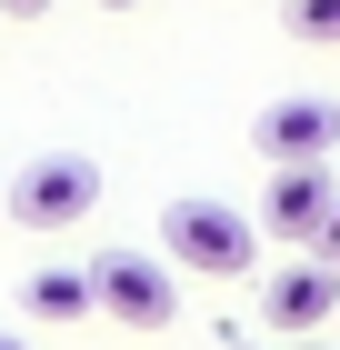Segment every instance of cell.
I'll list each match as a JSON object with an SVG mask.
<instances>
[{"mask_svg": "<svg viewBox=\"0 0 340 350\" xmlns=\"http://www.w3.org/2000/svg\"><path fill=\"white\" fill-rule=\"evenodd\" d=\"M160 260L200 270V280H250V270H261V230H250V211H231V200H170V211H160Z\"/></svg>", "mask_w": 340, "mask_h": 350, "instance_id": "6da1fadb", "label": "cell"}, {"mask_svg": "<svg viewBox=\"0 0 340 350\" xmlns=\"http://www.w3.org/2000/svg\"><path fill=\"white\" fill-rule=\"evenodd\" d=\"M90 211H101V161L90 150H30L10 170V220L21 230H70Z\"/></svg>", "mask_w": 340, "mask_h": 350, "instance_id": "7a4b0ae2", "label": "cell"}, {"mask_svg": "<svg viewBox=\"0 0 340 350\" xmlns=\"http://www.w3.org/2000/svg\"><path fill=\"white\" fill-rule=\"evenodd\" d=\"M90 291H101V321H120V330H170L181 321V270L160 250H101Z\"/></svg>", "mask_w": 340, "mask_h": 350, "instance_id": "3957f363", "label": "cell"}, {"mask_svg": "<svg viewBox=\"0 0 340 350\" xmlns=\"http://www.w3.org/2000/svg\"><path fill=\"white\" fill-rule=\"evenodd\" d=\"M250 140H261L270 170L330 161V150H340V100H330V90H290V100H270L261 120H250Z\"/></svg>", "mask_w": 340, "mask_h": 350, "instance_id": "277c9868", "label": "cell"}, {"mask_svg": "<svg viewBox=\"0 0 340 350\" xmlns=\"http://www.w3.org/2000/svg\"><path fill=\"white\" fill-rule=\"evenodd\" d=\"M330 211H340V180H330V161L270 170V190H261V230H270V241H290V250H320Z\"/></svg>", "mask_w": 340, "mask_h": 350, "instance_id": "5b68a950", "label": "cell"}, {"mask_svg": "<svg viewBox=\"0 0 340 350\" xmlns=\"http://www.w3.org/2000/svg\"><path fill=\"white\" fill-rule=\"evenodd\" d=\"M261 321L290 330V340H320V330L340 321V270L320 260V250L290 260V270H270V280H261Z\"/></svg>", "mask_w": 340, "mask_h": 350, "instance_id": "8992f818", "label": "cell"}, {"mask_svg": "<svg viewBox=\"0 0 340 350\" xmlns=\"http://www.w3.org/2000/svg\"><path fill=\"white\" fill-rule=\"evenodd\" d=\"M101 310V291H90V270H30L21 280V321H40V330H70V321H90Z\"/></svg>", "mask_w": 340, "mask_h": 350, "instance_id": "52a82bcc", "label": "cell"}, {"mask_svg": "<svg viewBox=\"0 0 340 350\" xmlns=\"http://www.w3.org/2000/svg\"><path fill=\"white\" fill-rule=\"evenodd\" d=\"M290 40H320V51H340V0H280Z\"/></svg>", "mask_w": 340, "mask_h": 350, "instance_id": "ba28073f", "label": "cell"}, {"mask_svg": "<svg viewBox=\"0 0 340 350\" xmlns=\"http://www.w3.org/2000/svg\"><path fill=\"white\" fill-rule=\"evenodd\" d=\"M320 260H330V270H340V211H330V230H320Z\"/></svg>", "mask_w": 340, "mask_h": 350, "instance_id": "9c48e42d", "label": "cell"}, {"mask_svg": "<svg viewBox=\"0 0 340 350\" xmlns=\"http://www.w3.org/2000/svg\"><path fill=\"white\" fill-rule=\"evenodd\" d=\"M0 10H10V21H40V10H51V0H0Z\"/></svg>", "mask_w": 340, "mask_h": 350, "instance_id": "30bf717a", "label": "cell"}, {"mask_svg": "<svg viewBox=\"0 0 340 350\" xmlns=\"http://www.w3.org/2000/svg\"><path fill=\"white\" fill-rule=\"evenodd\" d=\"M0 350H30V340H21V330H0Z\"/></svg>", "mask_w": 340, "mask_h": 350, "instance_id": "8fae6325", "label": "cell"}, {"mask_svg": "<svg viewBox=\"0 0 340 350\" xmlns=\"http://www.w3.org/2000/svg\"><path fill=\"white\" fill-rule=\"evenodd\" d=\"M101 10H131V0H101Z\"/></svg>", "mask_w": 340, "mask_h": 350, "instance_id": "7c38bea8", "label": "cell"}, {"mask_svg": "<svg viewBox=\"0 0 340 350\" xmlns=\"http://www.w3.org/2000/svg\"><path fill=\"white\" fill-rule=\"evenodd\" d=\"M300 350H330V340H300Z\"/></svg>", "mask_w": 340, "mask_h": 350, "instance_id": "4fadbf2b", "label": "cell"}, {"mask_svg": "<svg viewBox=\"0 0 340 350\" xmlns=\"http://www.w3.org/2000/svg\"><path fill=\"white\" fill-rule=\"evenodd\" d=\"M231 350H250V340H231Z\"/></svg>", "mask_w": 340, "mask_h": 350, "instance_id": "5bb4252c", "label": "cell"}]
</instances>
